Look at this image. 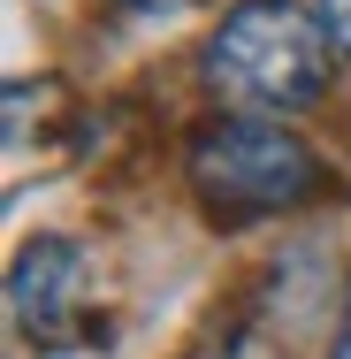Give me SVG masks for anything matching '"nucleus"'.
Here are the masks:
<instances>
[{
	"label": "nucleus",
	"mask_w": 351,
	"mask_h": 359,
	"mask_svg": "<svg viewBox=\"0 0 351 359\" xmlns=\"http://www.w3.org/2000/svg\"><path fill=\"white\" fill-rule=\"evenodd\" d=\"M321 15H329V39L351 54V0H321Z\"/></svg>",
	"instance_id": "obj_4"
},
{
	"label": "nucleus",
	"mask_w": 351,
	"mask_h": 359,
	"mask_svg": "<svg viewBox=\"0 0 351 359\" xmlns=\"http://www.w3.org/2000/svg\"><path fill=\"white\" fill-rule=\"evenodd\" d=\"M329 359H351V329H344V337H336V344H329Z\"/></svg>",
	"instance_id": "obj_5"
},
{
	"label": "nucleus",
	"mask_w": 351,
	"mask_h": 359,
	"mask_svg": "<svg viewBox=\"0 0 351 359\" xmlns=\"http://www.w3.org/2000/svg\"><path fill=\"white\" fill-rule=\"evenodd\" d=\"M92 306V260L76 237H31L8 268V313L39 352H62L76 337V313Z\"/></svg>",
	"instance_id": "obj_3"
},
{
	"label": "nucleus",
	"mask_w": 351,
	"mask_h": 359,
	"mask_svg": "<svg viewBox=\"0 0 351 359\" xmlns=\"http://www.w3.org/2000/svg\"><path fill=\"white\" fill-rule=\"evenodd\" d=\"M191 191L214 215L252 222V215H282L305 207L321 191V161L313 145L282 123H252V115H221L191 138Z\"/></svg>",
	"instance_id": "obj_1"
},
{
	"label": "nucleus",
	"mask_w": 351,
	"mask_h": 359,
	"mask_svg": "<svg viewBox=\"0 0 351 359\" xmlns=\"http://www.w3.org/2000/svg\"><path fill=\"white\" fill-rule=\"evenodd\" d=\"M207 84L229 92V100H245V107L290 115V107L321 100V84H329L321 31L290 0H245L207 39Z\"/></svg>",
	"instance_id": "obj_2"
}]
</instances>
